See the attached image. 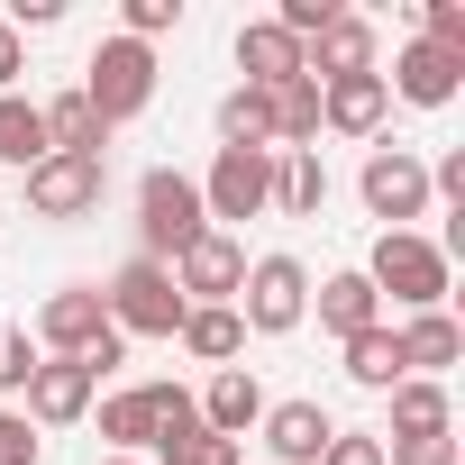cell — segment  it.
Here are the masks:
<instances>
[{
    "label": "cell",
    "instance_id": "36",
    "mask_svg": "<svg viewBox=\"0 0 465 465\" xmlns=\"http://www.w3.org/2000/svg\"><path fill=\"white\" fill-rule=\"evenodd\" d=\"M19 74H28V37L0 19V92H19Z\"/></svg>",
    "mask_w": 465,
    "mask_h": 465
},
{
    "label": "cell",
    "instance_id": "1",
    "mask_svg": "<svg viewBox=\"0 0 465 465\" xmlns=\"http://www.w3.org/2000/svg\"><path fill=\"white\" fill-rule=\"evenodd\" d=\"M28 338H37V356H83L92 374L128 365V338L110 329V311H101V283H64V292H46Z\"/></svg>",
    "mask_w": 465,
    "mask_h": 465
},
{
    "label": "cell",
    "instance_id": "25",
    "mask_svg": "<svg viewBox=\"0 0 465 465\" xmlns=\"http://www.w3.org/2000/svg\"><path fill=\"white\" fill-rule=\"evenodd\" d=\"M265 110H274V155H302V146L320 137V83H311V74H302V83H274Z\"/></svg>",
    "mask_w": 465,
    "mask_h": 465
},
{
    "label": "cell",
    "instance_id": "27",
    "mask_svg": "<svg viewBox=\"0 0 465 465\" xmlns=\"http://www.w3.org/2000/svg\"><path fill=\"white\" fill-rule=\"evenodd\" d=\"M101 438H110V456H137V447H155V392H146V383L110 392V401H101Z\"/></svg>",
    "mask_w": 465,
    "mask_h": 465
},
{
    "label": "cell",
    "instance_id": "3",
    "mask_svg": "<svg viewBox=\"0 0 465 465\" xmlns=\"http://www.w3.org/2000/svg\"><path fill=\"white\" fill-rule=\"evenodd\" d=\"M210 228V210H201V183L192 173H173V164H155L146 183H137V256L146 265H173L192 238Z\"/></svg>",
    "mask_w": 465,
    "mask_h": 465
},
{
    "label": "cell",
    "instance_id": "17",
    "mask_svg": "<svg viewBox=\"0 0 465 465\" xmlns=\"http://www.w3.org/2000/svg\"><path fill=\"white\" fill-rule=\"evenodd\" d=\"M383 110H392L383 74H347V83H320V128H338V137H374V128H383Z\"/></svg>",
    "mask_w": 465,
    "mask_h": 465
},
{
    "label": "cell",
    "instance_id": "10",
    "mask_svg": "<svg viewBox=\"0 0 465 465\" xmlns=\"http://www.w3.org/2000/svg\"><path fill=\"white\" fill-rule=\"evenodd\" d=\"M110 192V155H46L28 173V210L37 219H92Z\"/></svg>",
    "mask_w": 465,
    "mask_h": 465
},
{
    "label": "cell",
    "instance_id": "18",
    "mask_svg": "<svg viewBox=\"0 0 465 465\" xmlns=\"http://www.w3.org/2000/svg\"><path fill=\"white\" fill-rule=\"evenodd\" d=\"M311 311H320V329H329L338 347H347L356 329H374V320H383V302H374V283H365V265H347V274H329V283L311 292Z\"/></svg>",
    "mask_w": 465,
    "mask_h": 465
},
{
    "label": "cell",
    "instance_id": "26",
    "mask_svg": "<svg viewBox=\"0 0 465 465\" xmlns=\"http://www.w3.org/2000/svg\"><path fill=\"white\" fill-rule=\"evenodd\" d=\"M320 201H329V164H320V146L274 155V210H283V219H320Z\"/></svg>",
    "mask_w": 465,
    "mask_h": 465
},
{
    "label": "cell",
    "instance_id": "20",
    "mask_svg": "<svg viewBox=\"0 0 465 465\" xmlns=\"http://www.w3.org/2000/svg\"><path fill=\"white\" fill-rule=\"evenodd\" d=\"M392 338H401V365H411V374H429V383H438V374L465 356V329H456L447 311H420V320H401Z\"/></svg>",
    "mask_w": 465,
    "mask_h": 465
},
{
    "label": "cell",
    "instance_id": "37",
    "mask_svg": "<svg viewBox=\"0 0 465 465\" xmlns=\"http://www.w3.org/2000/svg\"><path fill=\"white\" fill-rule=\"evenodd\" d=\"M101 465H146V456H101Z\"/></svg>",
    "mask_w": 465,
    "mask_h": 465
},
{
    "label": "cell",
    "instance_id": "33",
    "mask_svg": "<svg viewBox=\"0 0 465 465\" xmlns=\"http://www.w3.org/2000/svg\"><path fill=\"white\" fill-rule=\"evenodd\" d=\"M320 465H383V438H374V429H338V438L320 447Z\"/></svg>",
    "mask_w": 465,
    "mask_h": 465
},
{
    "label": "cell",
    "instance_id": "29",
    "mask_svg": "<svg viewBox=\"0 0 465 465\" xmlns=\"http://www.w3.org/2000/svg\"><path fill=\"white\" fill-rule=\"evenodd\" d=\"M164 28H183V0H119V37H137V46H155Z\"/></svg>",
    "mask_w": 465,
    "mask_h": 465
},
{
    "label": "cell",
    "instance_id": "14",
    "mask_svg": "<svg viewBox=\"0 0 465 465\" xmlns=\"http://www.w3.org/2000/svg\"><path fill=\"white\" fill-rule=\"evenodd\" d=\"M192 401H201V429H210V438H228V447H247V429L265 420V383H256L247 365H219V374H210V392H192Z\"/></svg>",
    "mask_w": 465,
    "mask_h": 465
},
{
    "label": "cell",
    "instance_id": "24",
    "mask_svg": "<svg viewBox=\"0 0 465 465\" xmlns=\"http://www.w3.org/2000/svg\"><path fill=\"white\" fill-rule=\"evenodd\" d=\"M55 146H46V110L28 101V92H0V164H19V173H37Z\"/></svg>",
    "mask_w": 465,
    "mask_h": 465
},
{
    "label": "cell",
    "instance_id": "28",
    "mask_svg": "<svg viewBox=\"0 0 465 465\" xmlns=\"http://www.w3.org/2000/svg\"><path fill=\"white\" fill-rule=\"evenodd\" d=\"M219 146H256V155H274V110H265V92H219Z\"/></svg>",
    "mask_w": 465,
    "mask_h": 465
},
{
    "label": "cell",
    "instance_id": "8",
    "mask_svg": "<svg viewBox=\"0 0 465 465\" xmlns=\"http://www.w3.org/2000/svg\"><path fill=\"white\" fill-rule=\"evenodd\" d=\"M173 274V292L192 302V311H210V302H238V283H247V247L228 238V228H201V238L164 265Z\"/></svg>",
    "mask_w": 465,
    "mask_h": 465
},
{
    "label": "cell",
    "instance_id": "2",
    "mask_svg": "<svg viewBox=\"0 0 465 465\" xmlns=\"http://www.w3.org/2000/svg\"><path fill=\"white\" fill-rule=\"evenodd\" d=\"M365 283H374V302H392L401 320H420V311L447 302V247L420 238V228H383L374 256H365Z\"/></svg>",
    "mask_w": 465,
    "mask_h": 465
},
{
    "label": "cell",
    "instance_id": "31",
    "mask_svg": "<svg viewBox=\"0 0 465 465\" xmlns=\"http://www.w3.org/2000/svg\"><path fill=\"white\" fill-rule=\"evenodd\" d=\"M155 465H247V447H228V438H173V447H155Z\"/></svg>",
    "mask_w": 465,
    "mask_h": 465
},
{
    "label": "cell",
    "instance_id": "35",
    "mask_svg": "<svg viewBox=\"0 0 465 465\" xmlns=\"http://www.w3.org/2000/svg\"><path fill=\"white\" fill-rule=\"evenodd\" d=\"M438 192H447V201H456V210H465V146H456V155H438V164H429V201H438Z\"/></svg>",
    "mask_w": 465,
    "mask_h": 465
},
{
    "label": "cell",
    "instance_id": "9",
    "mask_svg": "<svg viewBox=\"0 0 465 465\" xmlns=\"http://www.w3.org/2000/svg\"><path fill=\"white\" fill-rule=\"evenodd\" d=\"M356 192H365V210H374L383 228L429 219V164H420L411 146H374V155H365V173H356Z\"/></svg>",
    "mask_w": 465,
    "mask_h": 465
},
{
    "label": "cell",
    "instance_id": "11",
    "mask_svg": "<svg viewBox=\"0 0 465 465\" xmlns=\"http://www.w3.org/2000/svg\"><path fill=\"white\" fill-rule=\"evenodd\" d=\"M92 401H101V374L83 365V356H37V374H28V429H74V420H92Z\"/></svg>",
    "mask_w": 465,
    "mask_h": 465
},
{
    "label": "cell",
    "instance_id": "6",
    "mask_svg": "<svg viewBox=\"0 0 465 465\" xmlns=\"http://www.w3.org/2000/svg\"><path fill=\"white\" fill-rule=\"evenodd\" d=\"M74 92H83L110 128H119V119H137V110L155 101V46H137V37H101Z\"/></svg>",
    "mask_w": 465,
    "mask_h": 465
},
{
    "label": "cell",
    "instance_id": "22",
    "mask_svg": "<svg viewBox=\"0 0 465 465\" xmlns=\"http://www.w3.org/2000/svg\"><path fill=\"white\" fill-rule=\"evenodd\" d=\"M37 110H46V146H55V155H101V146H110V119H101L83 92H55V101H37Z\"/></svg>",
    "mask_w": 465,
    "mask_h": 465
},
{
    "label": "cell",
    "instance_id": "15",
    "mask_svg": "<svg viewBox=\"0 0 465 465\" xmlns=\"http://www.w3.org/2000/svg\"><path fill=\"white\" fill-rule=\"evenodd\" d=\"M302 74L311 83H347V74H374V19H356V10H338L311 46H302Z\"/></svg>",
    "mask_w": 465,
    "mask_h": 465
},
{
    "label": "cell",
    "instance_id": "5",
    "mask_svg": "<svg viewBox=\"0 0 465 465\" xmlns=\"http://www.w3.org/2000/svg\"><path fill=\"white\" fill-rule=\"evenodd\" d=\"M101 311H110V329H119V338H173L192 302L173 292V274H164V265L128 256V265H119L110 283H101Z\"/></svg>",
    "mask_w": 465,
    "mask_h": 465
},
{
    "label": "cell",
    "instance_id": "32",
    "mask_svg": "<svg viewBox=\"0 0 465 465\" xmlns=\"http://www.w3.org/2000/svg\"><path fill=\"white\" fill-rule=\"evenodd\" d=\"M465 447H456V429H438V438H383V465H456Z\"/></svg>",
    "mask_w": 465,
    "mask_h": 465
},
{
    "label": "cell",
    "instance_id": "13",
    "mask_svg": "<svg viewBox=\"0 0 465 465\" xmlns=\"http://www.w3.org/2000/svg\"><path fill=\"white\" fill-rule=\"evenodd\" d=\"M256 438H265V456H274V465H320V447L338 438V420H329L320 401H265Z\"/></svg>",
    "mask_w": 465,
    "mask_h": 465
},
{
    "label": "cell",
    "instance_id": "34",
    "mask_svg": "<svg viewBox=\"0 0 465 465\" xmlns=\"http://www.w3.org/2000/svg\"><path fill=\"white\" fill-rule=\"evenodd\" d=\"M37 456H46V438H37L19 411H0V465H37Z\"/></svg>",
    "mask_w": 465,
    "mask_h": 465
},
{
    "label": "cell",
    "instance_id": "7",
    "mask_svg": "<svg viewBox=\"0 0 465 465\" xmlns=\"http://www.w3.org/2000/svg\"><path fill=\"white\" fill-rule=\"evenodd\" d=\"M201 210H210V228H219V219H265V210H274V155L219 146L210 173H201Z\"/></svg>",
    "mask_w": 465,
    "mask_h": 465
},
{
    "label": "cell",
    "instance_id": "16",
    "mask_svg": "<svg viewBox=\"0 0 465 465\" xmlns=\"http://www.w3.org/2000/svg\"><path fill=\"white\" fill-rule=\"evenodd\" d=\"M238 83L247 92H274V83H302V46L274 28V19H247L238 28Z\"/></svg>",
    "mask_w": 465,
    "mask_h": 465
},
{
    "label": "cell",
    "instance_id": "12",
    "mask_svg": "<svg viewBox=\"0 0 465 465\" xmlns=\"http://www.w3.org/2000/svg\"><path fill=\"white\" fill-rule=\"evenodd\" d=\"M383 92H392V101H411V110H447V101L465 92V64L411 37V46L392 55V74H383Z\"/></svg>",
    "mask_w": 465,
    "mask_h": 465
},
{
    "label": "cell",
    "instance_id": "19",
    "mask_svg": "<svg viewBox=\"0 0 465 465\" xmlns=\"http://www.w3.org/2000/svg\"><path fill=\"white\" fill-rule=\"evenodd\" d=\"M383 401H392V429H383V438H438V429H456V401H447V383H429V374H401Z\"/></svg>",
    "mask_w": 465,
    "mask_h": 465
},
{
    "label": "cell",
    "instance_id": "30",
    "mask_svg": "<svg viewBox=\"0 0 465 465\" xmlns=\"http://www.w3.org/2000/svg\"><path fill=\"white\" fill-rule=\"evenodd\" d=\"M28 374H37V338L19 320H0V392H28Z\"/></svg>",
    "mask_w": 465,
    "mask_h": 465
},
{
    "label": "cell",
    "instance_id": "21",
    "mask_svg": "<svg viewBox=\"0 0 465 465\" xmlns=\"http://www.w3.org/2000/svg\"><path fill=\"white\" fill-rule=\"evenodd\" d=\"M183 356H201V365H238L247 356V320L228 311V302H210V311H183Z\"/></svg>",
    "mask_w": 465,
    "mask_h": 465
},
{
    "label": "cell",
    "instance_id": "23",
    "mask_svg": "<svg viewBox=\"0 0 465 465\" xmlns=\"http://www.w3.org/2000/svg\"><path fill=\"white\" fill-rule=\"evenodd\" d=\"M411 365H401V338H392V320H374V329H356L347 338V383L356 392H392Z\"/></svg>",
    "mask_w": 465,
    "mask_h": 465
},
{
    "label": "cell",
    "instance_id": "4",
    "mask_svg": "<svg viewBox=\"0 0 465 465\" xmlns=\"http://www.w3.org/2000/svg\"><path fill=\"white\" fill-rule=\"evenodd\" d=\"M228 311H238L256 338H292L311 320V265L302 256H247V283H238Z\"/></svg>",
    "mask_w": 465,
    "mask_h": 465
}]
</instances>
